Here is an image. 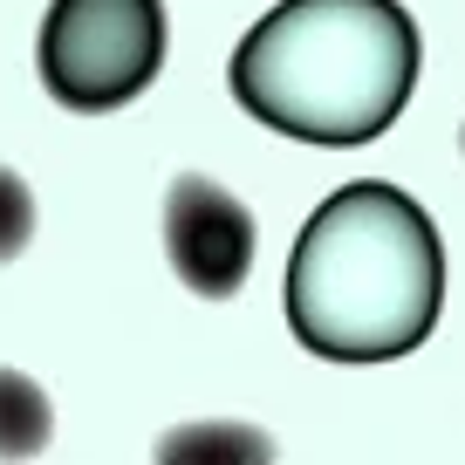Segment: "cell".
Listing matches in <instances>:
<instances>
[{
    "instance_id": "6da1fadb",
    "label": "cell",
    "mask_w": 465,
    "mask_h": 465,
    "mask_svg": "<svg viewBox=\"0 0 465 465\" xmlns=\"http://www.w3.org/2000/svg\"><path fill=\"white\" fill-rule=\"evenodd\" d=\"M445 247L411 192L363 178L315 205L288 261V329L329 363H391L438 329Z\"/></svg>"
},
{
    "instance_id": "7a4b0ae2",
    "label": "cell",
    "mask_w": 465,
    "mask_h": 465,
    "mask_svg": "<svg viewBox=\"0 0 465 465\" xmlns=\"http://www.w3.org/2000/svg\"><path fill=\"white\" fill-rule=\"evenodd\" d=\"M418 83V28L397 0H281L232 55V96L302 144H370Z\"/></svg>"
},
{
    "instance_id": "3957f363",
    "label": "cell",
    "mask_w": 465,
    "mask_h": 465,
    "mask_svg": "<svg viewBox=\"0 0 465 465\" xmlns=\"http://www.w3.org/2000/svg\"><path fill=\"white\" fill-rule=\"evenodd\" d=\"M164 69V0H55L42 21V83L69 110H124Z\"/></svg>"
},
{
    "instance_id": "277c9868",
    "label": "cell",
    "mask_w": 465,
    "mask_h": 465,
    "mask_svg": "<svg viewBox=\"0 0 465 465\" xmlns=\"http://www.w3.org/2000/svg\"><path fill=\"white\" fill-rule=\"evenodd\" d=\"M164 253L172 274L205 302H232L253 274V213L219 178L178 172L164 192Z\"/></svg>"
},
{
    "instance_id": "5b68a950",
    "label": "cell",
    "mask_w": 465,
    "mask_h": 465,
    "mask_svg": "<svg viewBox=\"0 0 465 465\" xmlns=\"http://www.w3.org/2000/svg\"><path fill=\"white\" fill-rule=\"evenodd\" d=\"M55 431V411H48V391L28 377V370H0V459H35Z\"/></svg>"
},
{
    "instance_id": "8992f818",
    "label": "cell",
    "mask_w": 465,
    "mask_h": 465,
    "mask_svg": "<svg viewBox=\"0 0 465 465\" xmlns=\"http://www.w3.org/2000/svg\"><path fill=\"white\" fill-rule=\"evenodd\" d=\"M28 240H35V192L21 172L0 164V261H15Z\"/></svg>"
},
{
    "instance_id": "52a82bcc",
    "label": "cell",
    "mask_w": 465,
    "mask_h": 465,
    "mask_svg": "<svg viewBox=\"0 0 465 465\" xmlns=\"http://www.w3.org/2000/svg\"><path fill=\"white\" fill-rule=\"evenodd\" d=\"M459 144H465V131H459Z\"/></svg>"
}]
</instances>
